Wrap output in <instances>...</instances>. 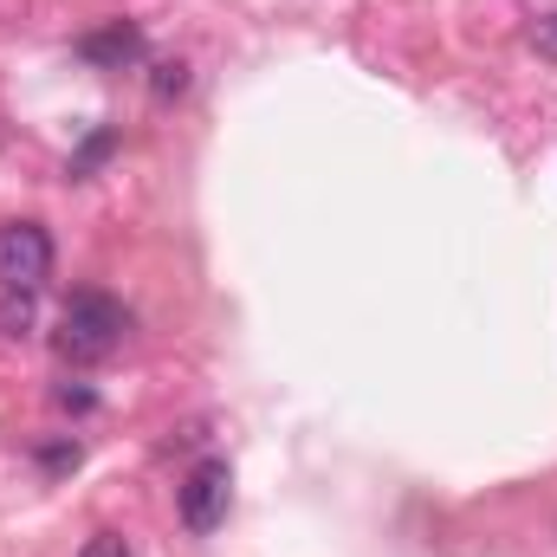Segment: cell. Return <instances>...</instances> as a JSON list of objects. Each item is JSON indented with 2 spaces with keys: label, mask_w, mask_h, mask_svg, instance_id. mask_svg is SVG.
<instances>
[{
  "label": "cell",
  "mask_w": 557,
  "mask_h": 557,
  "mask_svg": "<svg viewBox=\"0 0 557 557\" xmlns=\"http://www.w3.org/2000/svg\"><path fill=\"white\" fill-rule=\"evenodd\" d=\"M124 331H131V318H124V305L111 292H72L65 311H59V337L52 344H59L65 363H104L124 344Z\"/></svg>",
  "instance_id": "6da1fadb"
},
{
  "label": "cell",
  "mask_w": 557,
  "mask_h": 557,
  "mask_svg": "<svg viewBox=\"0 0 557 557\" xmlns=\"http://www.w3.org/2000/svg\"><path fill=\"white\" fill-rule=\"evenodd\" d=\"M52 273V234L39 221H7L0 227V285L7 292H39Z\"/></svg>",
  "instance_id": "7a4b0ae2"
},
{
  "label": "cell",
  "mask_w": 557,
  "mask_h": 557,
  "mask_svg": "<svg viewBox=\"0 0 557 557\" xmlns=\"http://www.w3.org/2000/svg\"><path fill=\"white\" fill-rule=\"evenodd\" d=\"M234 506V467L227 460H201L188 480H182V525L188 532H214Z\"/></svg>",
  "instance_id": "3957f363"
},
{
  "label": "cell",
  "mask_w": 557,
  "mask_h": 557,
  "mask_svg": "<svg viewBox=\"0 0 557 557\" xmlns=\"http://www.w3.org/2000/svg\"><path fill=\"white\" fill-rule=\"evenodd\" d=\"M78 59H85V65H104V72L137 65L143 59V26L137 20H104V26H91V33L78 39Z\"/></svg>",
  "instance_id": "277c9868"
},
{
  "label": "cell",
  "mask_w": 557,
  "mask_h": 557,
  "mask_svg": "<svg viewBox=\"0 0 557 557\" xmlns=\"http://www.w3.org/2000/svg\"><path fill=\"white\" fill-rule=\"evenodd\" d=\"M111 149H117V131H91V137H85V149L72 156V175L85 182V175H91V169H98V162H104Z\"/></svg>",
  "instance_id": "5b68a950"
},
{
  "label": "cell",
  "mask_w": 557,
  "mask_h": 557,
  "mask_svg": "<svg viewBox=\"0 0 557 557\" xmlns=\"http://www.w3.org/2000/svg\"><path fill=\"white\" fill-rule=\"evenodd\" d=\"M149 91H156V104L182 98V91H188V65H182V59H162V65H156V78H149Z\"/></svg>",
  "instance_id": "8992f818"
},
{
  "label": "cell",
  "mask_w": 557,
  "mask_h": 557,
  "mask_svg": "<svg viewBox=\"0 0 557 557\" xmlns=\"http://www.w3.org/2000/svg\"><path fill=\"white\" fill-rule=\"evenodd\" d=\"M26 324H33V292H13V305L0 311V331H7V337H20Z\"/></svg>",
  "instance_id": "52a82bcc"
},
{
  "label": "cell",
  "mask_w": 557,
  "mask_h": 557,
  "mask_svg": "<svg viewBox=\"0 0 557 557\" xmlns=\"http://www.w3.org/2000/svg\"><path fill=\"white\" fill-rule=\"evenodd\" d=\"M78 557H131V545H124L117 532H91V539H85V552H78Z\"/></svg>",
  "instance_id": "ba28073f"
},
{
  "label": "cell",
  "mask_w": 557,
  "mask_h": 557,
  "mask_svg": "<svg viewBox=\"0 0 557 557\" xmlns=\"http://www.w3.org/2000/svg\"><path fill=\"white\" fill-rule=\"evenodd\" d=\"M46 467H78V441H59V447H39Z\"/></svg>",
  "instance_id": "9c48e42d"
},
{
  "label": "cell",
  "mask_w": 557,
  "mask_h": 557,
  "mask_svg": "<svg viewBox=\"0 0 557 557\" xmlns=\"http://www.w3.org/2000/svg\"><path fill=\"white\" fill-rule=\"evenodd\" d=\"M539 52L557 59V13H552V20H539Z\"/></svg>",
  "instance_id": "30bf717a"
}]
</instances>
